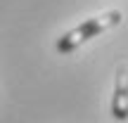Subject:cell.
Returning <instances> with one entry per match:
<instances>
[{"label": "cell", "mask_w": 128, "mask_h": 123, "mask_svg": "<svg viewBox=\"0 0 128 123\" xmlns=\"http://www.w3.org/2000/svg\"><path fill=\"white\" fill-rule=\"evenodd\" d=\"M112 114L114 119H128V69L119 66L116 71V85H114V100H112Z\"/></svg>", "instance_id": "obj_2"}, {"label": "cell", "mask_w": 128, "mask_h": 123, "mask_svg": "<svg viewBox=\"0 0 128 123\" xmlns=\"http://www.w3.org/2000/svg\"><path fill=\"white\" fill-rule=\"evenodd\" d=\"M119 21H121V12H107V14H102V17L88 19V21L78 24L76 28H71L69 33H64L60 40H57V52H60V55L74 52L78 45H83L86 40L95 38L97 33H102V31H107V28L116 26Z\"/></svg>", "instance_id": "obj_1"}]
</instances>
